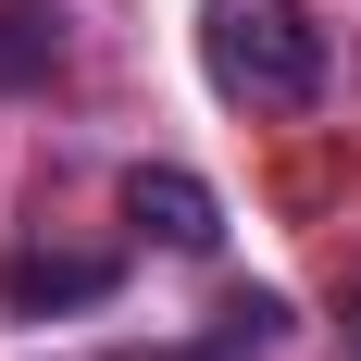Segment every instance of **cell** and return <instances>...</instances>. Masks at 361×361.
Returning <instances> with one entry per match:
<instances>
[{"label":"cell","mask_w":361,"mask_h":361,"mask_svg":"<svg viewBox=\"0 0 361 361\" xmlns=\"http://www.w3.org/2000/svg\"><path fill=\"white\" fill-rule=\"evenodd\" d=\"M0 299L13 312H87V299H112V262L100 250H13L0 262Z\"/></svg>","instance_id":"obj_3"},{"label":"cell","mask_w":361,"mask_h":361,"mask_svg":"<svg viewBox=\"0 0 361 361\" xmlns=\"http://www.w3.org/2000/svg\"><path fill=\"white\" fill-rule=\"evenodd\" d=\"M87 361H137V349H87Z\"/></svg>","instance_id":"obj_6"},{"label":"cell","mask_w":361,"mask_h":361,"mask_svg":"<svg viewBox=\"0 0 361 361\" xmlns=\"http://www.w3.org/2000/svg\"><path fill=\"white\" fill-rule=\"evenodd\" d=\"M200 63L237 112H312L324 100V25L312 0H212L200 13Z\"/></svg>","instance_id":"obj_1"},{"label":"cell","mask_w":361,"mask_h":361,"mask_svg":"<svg viewBox=\"0 0 361 361\" xmlns=\"http://www.w3.org/2000/svg\"><path fill=\"white\" fill-rule=\"evenodd\" d=\"M63 63V13L50 0H0V87H50Z\"/></svg>","instance_id":"obj_4"},{"label":"cell","mask_w":361,"mask_h":361,"mask_svg":"<svg viewBox=\"0 0 361 361\" xmlns=\"http://www.w3.org/2000/svg\"><path fill=\"white\" fill-rule=\"evenodd\" d=\"M274 336H287V299H224V312H212V349H200V361H262V349H274Z\"/></svg>","instance_id":"obj_5"},{"label":"cell","mask_w":361,"mask_h":361,"mask_svg":"<svg viewBox=\"0 0 361 361\" xmlns=\"http://www.w3.org/2000/svg\"><path fill=\"white\" fill-rule=\"evenodd\" d=\"M125 224H137V237H162V250H224V200L200 175H187V162H137V175H125Z\"/></svg>","instance_id":"obj_2"}]
</instances>
